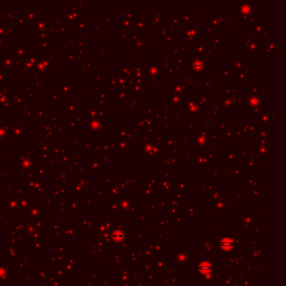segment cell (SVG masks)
I'll list each match as a JSON object with an SVG mask.
<instances>
[{"label":"cell","instance_id":"obj_1","mask_svg":"<svg viewBox=\"0 0 286 286\" xmlns=\"http://www.w3.org/2000/svg\"><path fill=\"white\" fill-rule=\"evenodd\" d=\"M219 245H220V248L222 250H224V251H230V250H231L234 248L235 242L230 238H222L220 241Z\"/></svg>","mask_w":286,"mask_h":286},{"label":"cell","instance_id":"obj_2","mask_svg":"<svg viewBox=\"0 0 286 286\" xmlns=\"http://www.w3.org/2000/svg\"><path fill=\"white\" fill-rule=\"evenodd\" d=\"M212 269H213V266L208 261H203V262L200 263L198 265L199 272L203 275L209 274L210 272L212 271Z\"/></svg>","mask_w":286,"mask_h":286},{"label":"cell","instance_id":"obj_3","mask_svg":"<svg viewBox=\"0 0 286 286\" xmlns=\"http://www.w3.org/2000/svg\"><path fill=\"white\" fill-rule=\"evenodd\" d=\"M112 237L115 242H121L124 238V233L122 231H115L112 233Z\"/></svg>","mask_w":286,"mask_h":286}]
</instances>
